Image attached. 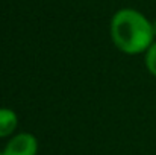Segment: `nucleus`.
Masks as SVG:
<instances>
[{"instance_id": "3", "label": "nucleus", "mask_w": 156, "mask_h": 155, "mask_svg": "<svg viewBox=\"0 0 156 155\" xmlns=\"http://www.w3.org/2000/svg\"><path fill=\"white\" fill-rule=\"evenodd\" d=\"M18 126V116L14 109L2 106L0 108V138L14 135Z\"/></svg>"}, {"instance_id": "5", "label": "nucleus", "mask_w": 156, "mask_h": 155, "mask_svg": "<svg viewBox=\"0 0 156 155\" xmlns=\"http://www.w3.org/2000/svg\"><path fill=\"white\" fill-rule=\"evenodd\" d=\"M153 31H155V37H156V23H153Z\"/></svg>"}, {"instance_id": "4", "label": "nucleus", "mask_w": 156, "mask_h": 155, "mask_svg": "<svg viewBox=\"0 0 156 155\" xmlns=\"http://www.w3.org/2000/svg\"><path fill=\"white\" fill-rule=\"evenodd\" d=\"M144 64L149 73L156 78V41L144 53Z\"/></svg>"}, {"instance_id": "1", "label": "nucleus", "mask_w": 156, "mask_h": 155, "mask_svg": "<svg viewBox=\"0 0 156 155\" xmlns=\"http://www.w3.org/2000/svg\"><path fill=\"white\" fill-rule=\"evenodd\" d=\"M114 46L126 55H140L155 43L153 23L133 8L118 9L109 24Z\"/></svg>"}, {"instance_id": "6", "label": "nucleus", "mask_w": 156, "mask_h": 155, "mask_svg": "<svg viewBox=\"0 0 156 155\" xmlns=\"http://www.w3.org/2000/svg\"><path fill=\"white\" fill-rule=\"evenodd\" d=\"M0 155H3V151H0Z\"/></svg>"}, {"instance_id": "2", "label": "nucleus", "mask_w": 156, "mask_h": 155, "mask_svg": "<svg viewBox=\"0 0 156 155\" xmlns=\"http://www.w3.org/2000/svg\"><path fill=\"white\" fill-rule=\"evenodd\" d=\"M38 138L30 132H18L11 137L6 143L3 155H37L38 154Z\"/></svg>"}]
</instances>
